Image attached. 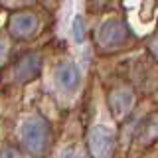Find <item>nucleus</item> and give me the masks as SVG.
Here are the masks:
<instances>
[{
    "instance_id": "1",
    "label": "nucleus",
    "mask_w": 158,
    "mask_h": 158,
    "mask_svg": "<svg viewBox=\"0 0 158 158\" xmlns=\"http://www.w3.org/2000/svg\"><path fill=\"white\" fill-rule=\"evenodd\" d=\"M20 140L32 156H44L49 144V127L42 117H30L20 127Z\"/></svg>"
},
{
    "instance_id": "2",
    "label": "nucleus",
    "mask_w": 158,
    "mask_h": 158,
    "mask_svg": "<svg viewBox=\"0 0 158 158\" xmlns=\"http://www.w3.org/2000/svg\"><path fill=\"white\" fill-rule=\"evenodd\" d=\"M89 148L95 158H111L115 150V135L105 125H97L89 131Z\"/></svg>"
},
{
    "instance_id": "3",
    "label": "nucleus",
    "mask_w": 158,
    "mask_h": 158,
    "mask_svg": "<svg viewBox=\"0 0 158 158\" xmlns=\"http://www.w3.org/2000/svg\"><path fill=\"white\" fill-rule=\"evenodd\" d=\"M97 38H99V44L105 48H113V46H118V44L125 42L127 38V30H125V24L121 20L113 18V20H107L99 26V32H97Z\"/></svg>"
},
{
    "instance_id": "4",
    "label": "nucleus",
    "mask_w": 158,
    "mask_h": 158,
    "mask_svg": "<svg viewBox=\"0 0 158 158\" xmlns=\"http://www.w3.org/2000/svg\"><path fill=\"white\" fill-rule=\"evenodd\" d=\"M36 28H38V18H36V14L28 12V10L14 12L12 16H10L8 32L12 34L14 38H28L36 32Z\"/></svg>"
},
{
    "instance_id": "5",
    "label": "nucleus",
    "mask_w": 158,
    "mask_h": 158,
    "mask_svg": "<svg viewBox=\"0 0 158 158\" xmlns=\"http://www.w3.org/2000/svg\"><path fill=\"white\" fill-rule=\"evenodd\" d=\"M40 69H42V57L38 53H26L14 65V79L18 83H28L40 75Z\"/></svg>"
},
{
    "instance_id": "6",
    "label": "nucleus",
    "mask_w": 158,
    "mask_h": 158,
    "mask_svg": "<svg viewBox=\"0 0 158 158\" xmlns=\"http://www.w3.org/2000/svg\"><path fill=\"white\" fill-rule=\"evenodd\" d=\"M135 105V95L127 87H117L109 93V111L115 118L125 117Z\"/></svg>"
},
{
    "instance_id": "7",
    "label": "nucleus",
    "mask_w": 158,
    "mask_h": 158,
    "mask_svg": "<svg viewBox=\"0 0 158 158\" xmlns=\"http://www.w3.org/2000/svg\"><path fill=\"white\" fill-rule=\"evenodd\" d=\"M56 81L65 91H75L79 87V81H81V73L73 63H61L56 69Z\"/></svg>"
},
{
    "instance_id": "8",
    "label": "nucleus",
    "mask_w": 158,
    "mask_h": 158,
    "mask_svg": "<svg viewBox=\"0 0 158 158\" xmlns=\"http://www.w3.org/2000/svg\"><path fill=\"white\" fill-rule=\"evenodd\" d=\"M73 40H75L77 44H81L83 40H85V28H83V20L79 16L73 20Z\"/></svg>"
},
{
    "instance_id": "9",
    "label": "nucleus",
    "mask_w": 158,
    "mask_h": 158,
    "mask_svg": "<svg viewBox=\"0 0 158 158\" xmlns=\"http://www.w3.org/2000/svg\"><path fill=\"white\" fill-rule=\"evenodd\" d=\"M0 158H24V156L20 154V150H16V148L6 146V148L0 150Z\"/></svg>"
},
{
    "instance_id": "10",
    "label": "nucleus",
    "mask_w": 158,
    "mask_h": 158,
    "mask_svg": "<svg viewBox=\"0 0 158 158\" xmlns=\"http://www.w3.org/2000/svg\"><path fill=\"white\" fill-rule=\"evenodd\" d=\"M61 158H81V156H79V152L73 146H67L65 150L61 152Z\"/></svg>"
}]
</instances>
